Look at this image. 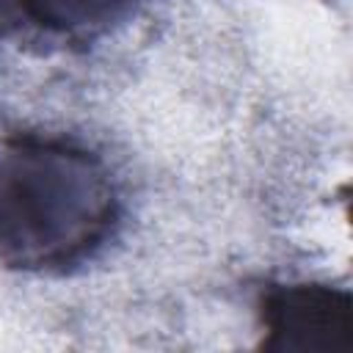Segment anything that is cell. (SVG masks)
<instances>
[{"label":"cell","instance_id":"obj_2","mask_svg":"<svg viewBox=\"0 0 353 353\" xmlns=\"http://www.w3.org/2000/svg\"><path fill=\"white\" fill-rule=\"evenodd\" d=\"M259 347L268 353H353V298L320 281L270 284L259 303Z\"/></svg>","mask_w":353,"mask_h":353},{"label":"cell","instance_id":"obj_1","mask_svg":"<svg viewBox=\"0 0 353 353\" xmlns=\"http://www.w3.org/2000/svg\"><path fill=\"white\" fill-rule=\"evenodd\" d=\"M121 199L85 146L39 132L0 135V265L69 273L116 234Z\"/></svg>","mask_w":353,"mask_h":353},{"label":"cell","instance_id":"obj_3","mask_svg":"<svg viewBox=\"0 0 353 353\" xmlns=\"http://www.w3.org/2000/svg\"><path fill=\"white\" fill-rule=\"evenodd\" d=\"M149 0H0L3 33L36 30L39 36L88 44L127 25Z\"/></svg>","mask_w":353,"mask_h":353}]
</instances>
